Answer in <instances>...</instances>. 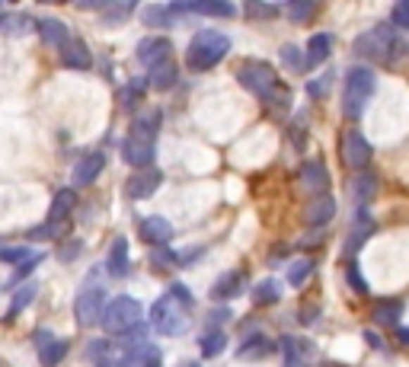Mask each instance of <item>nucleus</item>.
<instances>
[{
  "mask_svg": "<svg viewBox=\"0 0 409 367\" xmlns=\"http://www.w3.org/2000/svg\"><path fill=\"white\" fill-rule=\"evenodd\" d=\"M230 51V39L218 29H201V32L192 35V42L186 49V64L192 70H211L215 64L224 61V55Z\"/></svg>",
  "mask_w": 409,
  "mask_h": 367,
  "instance_id": "obj_1",
  "label": "nucleus"
},
{
  "mask_svg": "<svg viewBox=\"0 0 409 367\" xmlns=\"http://www.w3.org/2000/svg\"><path fill=\"white\" fill-rule=\"evenodd\" d=\"M237 80H240L243 86L250 93H256L259 99H269V103L275 105H284L288 103V93H278V74L272 64L265 61H243L240 67H237Z\"/></svg>",
  "mask_w": 409,
  "mask_h": 367,
  "instance_id": "obj_2",
  "label": "nucleus"
},
{
  "mask_svg": "<svg viewBox=\"0 0 409 367\" xmlns=\"http://www.w3.org/2000/svg\"><path fill=\"white\" fill-rule=\"evenodd\" d=\"M403 39L396 35L394 26H375L367 29V32H361L358 39H355V51H358L361 58H375V61H384V64H394L396 58L403 55Z\"/></svg>",
  "mask_w": 409,
  "mask_h": 367,
  "instance_id": "obj_3",
  "label": "nucleus"
},
{
  "mask_svg": "<svg viewBox=\"0 0 409 367\" xmlns=\"http://www.w3.org/2000/svg\"><path fill=\"white\" fill-rule=\"evenodd\" d=\"M377 77L371 67H352L346 74V86H342V112L346 118H358L365 112L367 99L375 96Z\"/></svg>",
  "mask_w": 409,
  "mask_h": 367,
  "instance_id": "obj_4",
  "label": "nucleus"
},
{
  "mask_svg": "<svg viewBox=\"0 0 409 367\" xmlns=\"http://www.w3.org/2000/svg\"><path fill=\"white\" fill-rule=\"evenodd\" d=\"M151 326L163 335H182L189 329V310L173 297V294H163V297H157V304L151 307Z\"/></svg>",
  "mask_w": 409,
  "mask_h": 367,
  "instance_id": "obj_5",
  "label": "nucleus"
},
{
  "mask_svg": "<svg viewBox=\"0 0 409 367\" xmlns=\"http://www.w3.org/2000/svg\"><path fill=\"white\" fill-rule=\"evenodd\" d=\"M103 329L112 335H125L128 329H134V326L141 323V304L134 297H128V294H122V297L109 300V304L103 307Z\"/></svg>",
  "mask_w": 409,
  "mask_h": 367,
  "instance_id": "obj_6",
  "label": "nucleus"
},
{
  "mask_svg": "<svg viewBox=\"0 0 409 367\" xmlns=\"http://www.w3.org/2000/svg\"><path fill=\"white\" fill-rule=\"evenodd\" d=\"M103 307H106V294H103V288L99 284H87L84 291L77 294V300H74V319L80 326H96L99 323V316H103Z\"/></svg>",
  "mask_w": 409,
  "mask_h": 367,
  "instance_id": "obj_7",
  "label": "nucleus"
},
{
  "mask_svg": "<svg viewBox=\"0 0 409 367\" xmlns=\"http://www.w3.org/2000/svg\"><path fill=\"white\" fill-rule=\"evenodd\" d=\"M170 16L176 13H199V16H218V20H230V16L237 13L234 4H227V0H192V4H173V7H167Z\"/></svg>",
  "mask_w": 409,
  "mask_h": 367,
  "instance_id": "obj_8",
  "label": "nucleus"
},
{
  "mask_svg": "<svg viewBox=\"0 0 409 367\" xmlns=\"http://www.w3.org/2000/svg\"><path fill=\"white\" fill-rule=\"evenodd\" d=\"M170 51H173V42H170V39H163V35H147V39L138 42V61L151 70V67H157V64L170 61Z\"/></svg>",
  "mask_w": 409,
  "mask_h": 367,
  "instance_id": "obj_9",
  "label": "nucleus"
},
{
  "mask_svg": "<svg viewBox=\"0 0 409 367\" xmlns=\"http://www.w3.org/2000/svg\"><path fill=\"white\" fill-rule=\"evenodd\" d=\"M342 160H346L352 169H365L367 163H371V144H367L365 138H361V131H346V138H342Z\"/></svg>",
  "mask_w": 409,
  "mask_h": 367,
  "instance_id": "obj_10",
  "label": "nucleus"
},
{
  "mask_svg": "<svg viewBox=\"0 0 409 367\" xmlns=\"http://www.w3.org/2000/svg\"><path fill=\"white\" fill-rule=\"evenodd\" d=\"M160 182H163V173H160V169H138V173L125 182V195L132 201L151 198V195L160 188Z\"/></svg>",
  "mask_w": 409,
  "mask_h": 367,
  "instance_id": "obj_11",
  "label": "nucleus"
},
{
  "mask_svg": "<svg viewBox=\"0 0 409 367\" xmlns=\"http://www.w3.org/2000/svg\"><path fill=\"white\" fill-rule=\"evenodd\" d=\"M301 186L307 188V195H323L329 188V173L320 160H307L304 167H301Z\"/></svg>",
  "mask_w": 409,
  "mask_h": 367,
  "instance_id": "obj_12",
  "label": "nucleus"
},
{
  "mask_svg": "<svg viewBox=\"0 0 409 367\" xmlns=\"http://www.w3.org/2000/svg\"><path fill=\"white\" fill-rule=\"evenodd\" d=\"M329 51H333V35L317 32L310 42H307V51H304V58H301V70H313L317 64H323L326 58H329Z\"/></svg>",
  "mask_w": 409,
  "mask_h": 367,
  "instance_id": "obj_13",
  "label": "nucleus"
},
{
  "mask_svg": "<svg viewBox=\"0 0 409 367\" xmlns=\"http://www.w3.org/2000/svg\"><path fill=\"white\" fill-rule=\"evenodd\" d=\"M122 160H125L128 167H134V169H151V163H153V144L125 138V144H122Z\"/></svg>",
  "mask_w": 409,
  "mask_h": 367,
  "instance_id": "obj_14",
  "label": "nucleus"
},
{
  "mask_svg": "<svg viewBox=\"0 0 409 367\" xmlns=\"http://www.w3.org/2000/svg\"><path fill=\"white\" fill-rule=\"evenodd\" d=\"M103 167H106V153L103 150H90L74 167V182H77V186H90V182L103 173Z\"/></svg>",
  "mask_w": 409,
  "mask_h": 367,
  "instance_id": "obj_15",
  "label": "nucleus"
},
{
  "mask_svg": "<svg viewBox=\"0 0 409 367\" xmlns=\"http://www.w3.org/2000/svg\"><path fill=\"white\" fill-rule=\"evenodd\" d=\"M141 236L147 243H153V246H167L173 240V224L167 217H144L141 221Z\"/></svg>",
  "mask_w": 409,
  "mask_h": 367,
  "instance_id": "obj_16",
  "label": "nucleus"
},
{
  "mask_svg": "<svg viewBox=\"0 0 409 367\" xmlns=\"http://www.w3.org/2000/svg\"><path fill=\"white\" fill-rule=\"evenodd\" d=\"M106 271L112 278H125L128 275V240L125 236H115L109 246V256H106Z\"/></svg>",
  "mask_w": 409,
  "mask_h": 367,
  "instance_id": "obj_17",
  "label": "nucleus"
},
{
  "mask_svg": "<svg viewBox=\"0 0 409 367\" xmlns=\"http://www.w3.org/2000/svg\"><path fill=\"white\" fill-rule=\"evenodd\" d=\"M157 128H160V112L157 109H147V112H141V115L132 122V131H128V138L153 144V138H157Z\"/></svg>",
  "mask_w": 409,
  "mask_h": 367,
  "instance_id": "obj_18",
  "label": "nucleus"
},
{
  "mask_svg": "<svg viewBox=\"0 0 409 367\" xmlns=\"http://www.w3.org/2000/svg\"><path fill=\"white\" fill-rule=\"evenodd\" d=\"M39 35H42V42L49 45V49H64V45L70 42V35H68V26H64L61 20H39Z\"/></svg>",
  "mask_w": 409,
  "mask_h": 367,
  "instance_id": "obj_19",
  "label": "nucleus"
},
{
  "mask_svg": "<svg viewBox=\"0 0 409 367\" xmlns=\"http://www.w3.org/2000/svg\"><path fill=\"white\" fill-rule=\"evenodd\" d=\"M333 214H336V201L329 198V195H320L317 201H310V205H307L304 221L310 224V227H323L326 221H333Z\"/></svg>",
  "mask_w": 409,
  "mask_h": 367,
  "instance_id": "obj_20",
  "label": "nucleus"
},
{
  "mask_svg": "<svg viewBox=\"0 0 409 367\" xmlns=\"http://www.w3.org/2000/svg\"><path fill=\"white\" fill-rule=\"evenodd\" d=\"M77 205V192L74 188H61V192L51 198V208H49V224H61L64 217H70Z\"/></svg>",
  "mask_w": 409,
  "mask_h": 367,
  "instance_id": "obj_21",
  "label": "nucleus"
},
{
  "mask_svg": "<svg viewBox=\"0 0 409 367\" xmlns=\"http://www.w3.org/2000/svg\"><path fill=\"white\" fill-rule=\"evenodd\" d=\"M61 61H64V67L90 70L93 58H90V51H87V45H84V42H68V45L61 49Z\"/></svg>",
  "mask_w": 409,
  "mask_h": 367,
  "instance_id": "obj_22",
  "label": "nucleus"
},
{
  "mask_svg": "<svg viewBox=\"0 0 409 367\" xmlns=\"http://www.w3.org/2000/svg\"><path fill=\"white\" fill-rule=\"evenodd\" d=\"M176 77H180V70H176L173 58H170V61L151 67V74H147V86H153V90H170V86L176 84Z\"/></svg>",
  "mask_w": 409,
  "mask_h": 367,
  "instance_id": "obj_23",
  "label": "nucleus"
},
{
  "mask_svg": "<svg viewBox=\"0 0 409 367\" xmlns=\"http://www.w3.org/2000/svg\"><path fill=\"white\" fill-rule=\"evenodd\" d=\"M272 352H275V345H272L269 339H263V335H256V339L243 342V345L237 348V358L240 361H263V358H269Z\"/></svg>",
  "mask_w": 409,
  "mask_h": 367,
  "instance_id": "obj_24",
  "label": "nucleus"
},
{
  "mask_svg": "<svg viewBox=\"0 0 409 367\" xmlns=\"http://www.w3.org/2000/svg\"><path fill=\"white\" fill-rule=\"evenodd\" d=\"M371 230H375V221L367 214H355V227H352V233H348V240H346V256H355V246H361V243L371 236Z\"/></svg>",
  "mask_w": 409,
  "mask_h": 367,
  "instance_id": "obj_25",
  "label": "nucleus"
},
{
  "mask_svg": "<svg viewBox=\"0 0 409 367\" xmlns=\"http://www.w3.org/2000/svg\"><path fill=\"white\" fill-rule=\"evenodd\" d=\"M243 275L240 271H230V275H221L218 278V284L211 288V297L215 300H230V297H237V294L243 291Z\"/></svg>",
  "mask_w": 409,
  "mask_h": 367,
  "instance_id": "obj_26",
  "label": "nucleus"
},
{
  "mask_svg": "<svg viewBox=\"0 0 409 367\" xmlns=\"http://www.w3.org/2000/svg\"><path fill=\"white\" fill-rule=\"evenodd\" d=\"M157 358H160V352H157L153 345H147V342H144V345L128 348V352H125V361H122L118 367H147L151 361H157Z\"/></svg>",
  "mask_w": 409,
  "mask_h": 367,
  "instance_id": "obj_27",
  "label": "nucleus"
},
{
  "mask_svg": "<svg viewBox=\"0 0 409 367\" xmlns=\"http://www.w3.org/2000/svg\"><path fill=\"white\" fill-rule=\"evenodd\" d=\"M275 300H282V284L272 281V278L259 281V284H256V291H253V304H256V307H265V304H275Z\"/></svg>",
  "mask_w": 409,
  "mask_h": 367,
  "instance_id": "obj_28",
  "label": "nucleus"
},
{
  "mask_svg": "<svg viewBox=\"0 0 409 367\" xmlns=\"http://www.w3.org/2000/svg\"><path fill=\"white\" fill-rule=\"evenodd\" d=\"M70 352V342H64V339H55L51 345H45L42 352H39V361H42L45 367H58L64 361V354Z\"/></svg>",
  "mask_w": 409,
  "mask_h": 367,
  "instance_id": "obj_29",
  "label": "nucleus"
},
{
  "mask_svg": "<svg viewBox=\"0 0 409 367\" xmlns=\"http://www.w3.org/2000/svg\"><path fill=\"white\" fill-rule=\"evenodd\" d=\"M199 348H201V358H218V354L227 348V335L224 333H205L201 335V342H199Z\"/></svg>",
  "mask_w": 409,
  "mask_h": 367,
  "instance_id": "obj_30",
  "label": "nucleus"
},
{
  "mask_svg": "<svg viewBox=\"0 0 409 367\" xmlns=\"http://www.w3.org/2000/svg\"><path fill=\"white\" fill-rule=\"evenodd\" d=\"M400 316H403V304H400V300L377 304V310H375V319H377V323H384V326H396V323H400Z\"/></svg>",
  "mask_w": 409,
  "mask_h": 367,
  "instance_id": "obj_31",
  "label": "nucleus"
},
{
  "mask_svg": "<svg viewBox=\"0 0 409 367\" xmlns=\"http://www.w3.org/2000/svg\"><path fill=\"white\" fill-rule=\"evenodd\" d=\"M141 20H144V26H170L173 16H170V10L163 4H153V7L141 10Z\"/></svg>",
  "mask_w": 409,
  "mask_h": 367,
  "instance_id": "obj_32",
  "label": "nucleus"
},
{
  "mask_svg": "<svg viewBox=\"0 0 409 367\" xmlns=\"http://www.w3.org/2000/svg\"><path fill=\"white\" fill-rule=\"evenodd\" d=\"M375 188H377V179H375V176L361 173L358 179H355V186H352L355 201H358V205H367V201H371V195H375Z\"/></svg>",
  "mask_w": 409,
  "mask_h": 367,
  "instance_id": "obj_33",
  "label": "nucleus"
},
{
  "mask_svg": "<svg viewBox=\"0 0 409 367\" xmlns=\"http://www.w3.org/2000/svg\"><path fill=\"white\" fill-rule=\"evenodd\" d=\"M246 16L250 20H272V16H278V7L275 4H263V0H250L246 4Z\"/></svg>",
  "mask_w": 409,
  "mask_h": 367,
  "instance_id": "obj_34",
  "label": "nucleus"
},
{
  "mask_svg": "<svg viewBox=\"0 0 409 367\" xmlns=\"http://www.w3.org/2000/svg\"><path fill=\"white\" fill-rule=\"evenodd\" d=\"M132 10H134L132 0H128V4H115V7H109V4H106V10H103V22L115 26V22H122L128 13H132Z\"/></svg>",
  "mask_w": 409,
  "mask_h": 367,
  "instance_id": "obj_35",
  "label": "nucleus"
},
{
  "mask_svg": "<svg viewBox=\"0 0 409 367\" xmlns=\"http://www.w3.org/2000/svg\"><path fill=\"white\" fill-rule=\"evenodd\" d=\"M310 271H313V262H310V259H301V262L291 265V271H288V281H291L294 288H301V284L310 278Z\"/></svg>",
  "mask_w": 409,
  "mask_h": 367,
  "instance_id": "obj_36",
  "label": "nucleus"
},
{
  "mask_svg": "<svg viewBox=\"0 0 409 367\" xmlns=\"http://www.w3.org/2000/svg\"><path fill=\"white\" fill-rule=\"evenodd\" d=\"M39 294V284L35 281H29L23 291H16V297H13V313H20V310H26L29 304H32V297Z\"/></svg>",
  "mask_w": 409,
  "mask_h": 367,
  "instance_id": "obj_37",
  "label": "nucleus"
},
{
  "mask_svg": "<svg viewBox=\"0 0 409 367\" xmlns=\"http://www.w3.org/2000/svg\"><path fill=\"white\" fill-rule=\"evenodd\" d=\"M35 252L29 250V246H4V250H0V259H4V262H26V259H32Z\"/></svg>",
  "mask_w": 409,
  "mask_h": 367,
  "instance_id": "obj_38",
  "label": "nucleus"
},
{
  "mask_svg": "<svg viewBox=\"0 0 409 367\" xmlns=\"http://www.w3.org/2000/svg\"><path fill=\"white\" fill-rule=\"evenodd\" d=\"M284 13L291 16L294 22H301V20H307V16H313V4H310V0H294V4L284 7Z\"/></svg>",
  "mask_w": 409,
  "mask_h": 367,
  "instance_id": "obj_39",
  "label": "nucleus"
},
{
  "mask_svg": "<svg viewBox=\"0 0 409 367\" xmlns=\"http://www.w3.org/2000/svg\"><path fill=\"white\" fill-rule=\"evenodd\" d=\"M390 26L394 29H406L409 26V4L406 0H400L394 7V13H390Z\"/></svg>",
  "mask_w": 409,
  "mask_h": 367,
  "instance_id": "obj_40",
  "label": "nucleus"
},
{
  "mask_svg": "<svg viewBox=\"0 0 409 367\" xmlns=\"http://www.w3.org/2000/svg\"><path fill=\"white\" fill-rule=\"evenodd\" d=\"M329 84H333V74H323L320 80H310V84H307V93H310V96H323Z\"/></svg>",
  "mask_w": 409,
  "mask_h": 367,
  "instance_id": "obj_41",
  "label": "nucleus"
},
{
  "mask_svg": "<svg viewBox=\"0 0 409 367\" xmlns=\"http://www.w3.org/2000/svg\"><path fill=\"white\" fill-rule=\"evenodd\" d=\"M282 61L288 64V67L301 70V51L294 49V45H284V49H282Z\"/></svg>",
  "mask_w": 409,
  "mask_h": 367,
  "instance_id": "obj_42",
  "label": "nucleus"
},
{
  "mask_svg": "<svg viewBox=\"0 0 409 367\" xmlns=\"http://www.w3.org/2000/svg\"><path fill=\"white\" fill-rule=\"evenodd\" d=\"M39 262H42V256H39V252H35L32 259H26V262H20V269H16V278H13V281H26V275H29V271H32Z\"/></svg>",
  "mask_w": 409,
  "mask_h": 367,
  "instance_id": "obj_43",
  "label": "nucleus"
},
{
  "mask_svg": "<svg viewBox=\"0 0 409 367\" xmlns=\"http://www.w3.org/2000/svg\"><path fill=\"white\" fill-rule=\"evenodd\" d=\"M348 284H352V288H355L358 294H365V291H367V281L361 278V271L355 269V265H348Z\"/></svg>",
  "mask_w": 409,
  "mask_h": 367,
  "instance_id": "obj_44",
  "label": "nucleus"
},
{
  "mask_svg": "<svg viewBox=\"0 0 409 367\" xmlns=\"http://www.w3.org/2000/svg\"><path fill=\"white\" fill-rule=\"evenodd\" d=\"M80 250H84V243H80V240H70V243H64V246H61V252H58V256H61L64 262H70V259H74Z\"/></svg>",
  "mask_w": 409,
  "mask_h": 367,
  "instance_id": "obj_45",
  "label": "nucleus"
},
{
  "mask_svg": "<svg viewBox=\"0 0 409 367\" xmlns=\"http://www.w3.org/2000/svg\"><path fill=\"white\" fill-rule=\"evenodd\" d=\"M29 236L32 240H49V236H55V224H42V227H35Z\"/></svg>",
  "mask_w": 409,
  "mask_h": 367,
  "instance_id": "obj_46",
  "label": "nucleus"
},
{
  "mask_svg": "<svg viewBox=\"0 0 409 367\" xmlns=\"http://www.w3.org/2000/svg\"><path fill=\"white\" fill-rule=\"evenodd\" d=\"M51 342H55V335H51V329H39V335H35V348L42 352V348H45V345H51Z\"/></svg>",
  "mask_w": 409,
  "mask_h": 367,
  "instance_id": "obj_47",
  "label": "nucleus"
},
{
  "mask_svg": "<svg viewBox=\"0 0 409 367\" xmlns=\"http://www.w3.org/2000/svg\"><path fill=\"white\" fill-rule=\"evenodd\" d=\"M284 367H307V361H298V358H284Z\"/></svg>",
  "mask_w": 409,
  "mask_h": 367,
  "instance_id": "obj_48",
  "label": "nucleus"
},
{
  "mask_svg": "<svg viewBox=\"0 0 409 367\" xmlns=\"http://www.w3.org/2000/svg\"><path fill=\"white\" fill-rule=\"evenodd\" d=\"M99 367H112V364H99Z\"/></svg>",
  "mask_w": 409,
  "mask_h": 367,
  "instance_id": "obj_49",
  "label": "nucleus"
},
{
  "mask_svg": "<svg viewBox=\"0 0 409 367\" xmlns=\"http://www.w3.org/2000/svg\"><path fill=\"white\" fill-rule=\"evenodd\" d=\"M0 26H4V16H0Z\"/></svg>",
  "mask_w": 409,
  "mask_h": 367,
  "instance_id": "obj_50",
  "label": "nucleus"
}]
</instances>
